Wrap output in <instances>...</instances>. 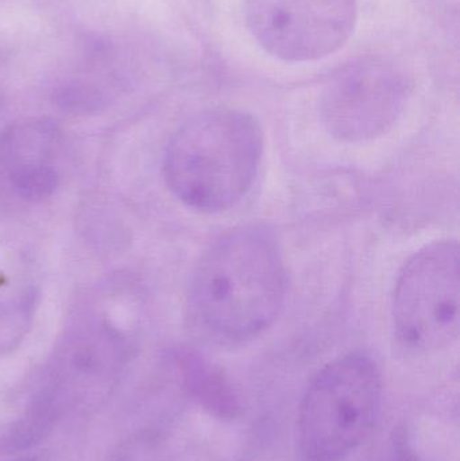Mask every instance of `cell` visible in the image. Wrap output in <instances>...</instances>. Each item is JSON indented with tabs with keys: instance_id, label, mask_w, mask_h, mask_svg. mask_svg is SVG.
Here are the masks:
<instances>
[{
	"instance_id": "3957f363",
	"label": "cell",
	"mask_w": 460,
	"mask_h": 461,
	"mask_svg": "<svg viewBox=\"0 0 460 461\" xmlns=\"http://www.w3.org/2000/svg\"><path fill=\"white\" fill-rule=\"evenodd\" d=\"M383 402V375L364 352L324 366L302 395L297 441L304 461H343L369 438Z\"/></svg>"
},
{
	"instance_id": "8992f818",
	"label": "cell",
	"mask_w": 460,
	"mask_h": 461,
	"mask_svg": "<svg viewBox=\"0 0 460 461\" xmlns=\"http://www.w3.org/2000/svg\"><path fill=\"white\" fill-rule=\"evenodd\" d=\"M407 99L401 76L383 62H361L334 78L323 99L329 131L343 142H364L385 134Z\"/></svg>"
},
{
	"instance_id": "5b68a950",
	"label": "cell",
	"mask_w": 460,
	"mask_h": 461,
	"mask_svg": "<svg viewBox=\"0 0 460 461\" xmlns=\"http://www.w3.org/2000/svg\"><path fill=\"white\" fill-rule=\"evenodd\" d=\"M246 19L259 45L277 59H323L345 46L358 16L356 0H246Z\"/></svg>"
},
{
	"instance_id": "7a4b0ae2",
	"label": "cell",
	"mask_w": 460,
	"mask_h": 461,
	"mask_svg": "<svg viewBox=\"0 0 460 461\" xmlns=\"http://www.w3.org/2000/svg\"><path fill=\"white\" fill-rule=\"evenodd\" d=\"M264 153L261 127L248 113L215 110L197 116L167 145L164 175L172 194L200 212H221L246 196Z\"/></svg>"
},
{
	"instance_id": "ba28073f",
	"label": "cell",
	"mask_w": 460,
	"mask_h": 461,
	"mask_svg": "<svg viewBox=\"0 0 460 461\" xmlns=\"http://www.w3.org/2000/svg\"><path fill=\"white\" fill-rule=\"evenodd\" d=\"M186 389L200 406L221 420H234L242 413V402L229 379L208 363L197 357H184Z\"/></svg>"
},
{
	"instance_id": "52a82bcc",
	"label": "cell",
	"mask_w": 460,
	"mask_h": 461,
	"mask_svg": "<svg viewBox=\"0 0 460 461\" xmlns=\"http://www.w3.org/2000/svg\"><path fill=\"white\" fill-rule=\"evenodd\" d=\"M64 161L62 132L50 122L29 121L0 132V202L29 204L59 186Z\"/></svg>"
},
{
	"instance_id": "6da1fadb",
	"label": "cell",
	"mask_w": 460,
	"mask_h": 461,
	"mask_svg": "<svg viewBox=\"0 0 460 461\" xmlns=\"http://www.w3.org/2000/svg\"><path fill=\"white\" fill-rule=\"evenodd\" d=\"M285 293V265L275 236L261 227H239L219 236L200 258L188 320L205 340L237 346L275 322Z\"/></svg>"
},
{
	"instance_id": "277c9868",
	"label": "cell",
	"mask_w": 460,
	"mask_h": 461,
	"mask_svg": "<svg viewBox=\"0 0 460 461\" xmlns=\"http://www.w3.org/2000/svg\"><path fill=\"white\" fill-rule=\"evenodd\" d=\"M394 332L405 348L437 351L460 327V249L456 240L427 244L400 271L392 303Z\"/></svg>"
}]
</instances>
